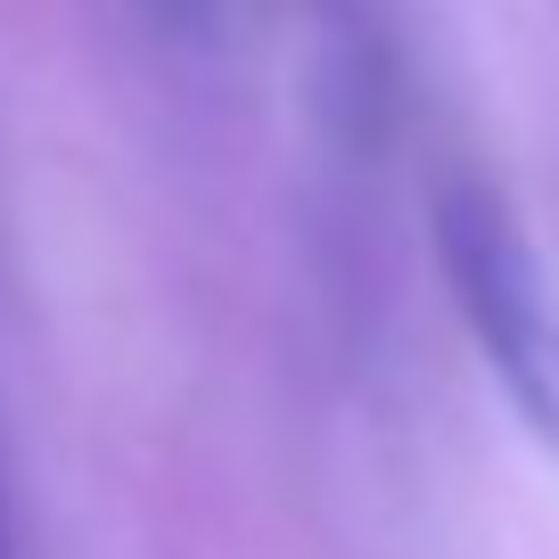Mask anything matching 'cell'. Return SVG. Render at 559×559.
<instances>
[{"label": "cell", "mask_w": 559, "mask_h": 559, "mask_svg": "<svg viewBox=\"0 0 559 559\" xmlns=\"http://www.w3.org/2000/svg\"><path fill=\"white\" fill-rule=\"evenodd\" d=\"M437 247H444L453 297L469 313L502 395L559 453V288L543 272V255L526 247L519 214L486 181H444L437 190Z\"/></svg>", "instance_id": "cell-1"}, {"label": "cell", "mask_w": 559, "mask_h": 559, "mask_svg": "<svg viewBox=\"0 0 559 559\" xmlns=\"http://www.w3.org/2000/svg\"><path fill=\"white\" fill-rule=\"evenodd\" d=\"M148 9H165V17H198L206 0H148Z\"/></svg>", "instance_id": "cell-2"}]
</instances>
